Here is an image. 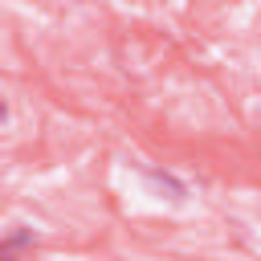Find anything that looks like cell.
Instances as JSON below:
<instances>
[{"instance_id":"cell-2","label":"cell","mask_w":261,"mask_h":261,"mask_svg":"<svg viewBox=\"0 0 261 261\" xmlns=\"http://www.w3.org/2000/svg\"><path fill=\"white\" fill-rule=\"evenodd\" d=\"M8 118H12V110H8V98H4V94H0V126H4V122H8Z\"/></svg>"},{"instance_id":"cell-1","label":"cell","mask_w":261,"mask_h":261,"mask_svg":"<svg viewBox=\"0 0 261 261\" xmlns=\"http://www.w3.org/2000/svg\"><path fill=\"white\" fill-rule=\"evenodd\" d=\"M37 249V232L29 224H12L8 237H0V257H20V253H33Z\"/></svg>"}]
</instances>
